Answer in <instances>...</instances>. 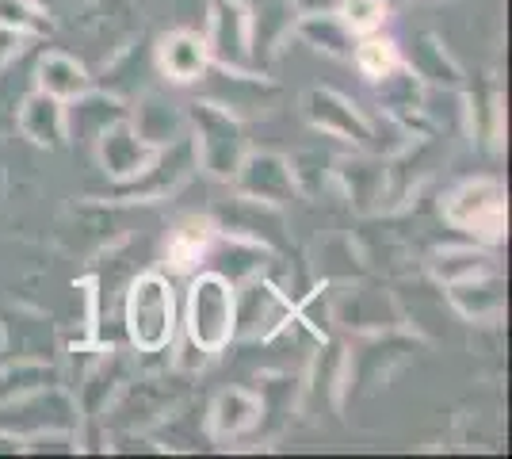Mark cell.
<instances>
[{"instance_id": "3957f363", "label": "cell", "mask_w": 512, "mask_h": 459, "mask_svg": "<svg viewBox=\"0 0 512 459\" xmlns=\"http://www.w3.org/2000/svg\"><path fill=\"white\" fill-rule=\"evenodd\" d=\"M451 219L463 222V226H474L482 234H497L501 230V219H505V207H501V192L493 184H470L463 188L455 203H451Z\"/></svg>"}, {"instance_id": "52a82bcc", "label": "cell", "mask_w": 512, "mask_h": 459, "mask_svg": "<svg viewBox=\"0 0 512 459\" xmlns=\"http://www.w3.org/2000/svg\"><path fill=\"white\" fill-rule=\"evenodd\" d=\"M344 23L352 31H375L383 23V0H348L344 4Z\"/></svg>"}, {"instance_id": "277c9868", "label": "cell", "mask_w": 512, "mask_h": 459, "mask_svg": "<svg viewBox=\"0 0 512 459\" xmlns=\"http://www.w3.org/2000/svg\"><path fill=\"white\" fill-rule=\"evenodd\" d=\"M161 66L169 69V77H176V81H192L203 69V43H195L188 35L169 39L165 50H161Z\"/></svg>"}, {"instance_id": "ba28073f", "label": "cell", "mask_w": 512, "mask_h": 459, "mask_svg": "<svg viewBox=\"0 0 512 459\" xmlns=\"http://www.w3.org/2000/svg\"><path fill=\"white\" fill-rule=\"evenodd\" d=\"M360 66H363V73H371V77H383L386 69H394V46L390 43H367V46H360Z\"/></svg>"}, {"instance_id": "8992f818", "label": "cell", "mask_w": 512, "mask_h": 459, "mask_svg": "<svg viewBox=\"0 0 512 459\" xmlns=\"http://www.w3.org/2000/svg\"><path fill=\"white\" fill-rule=\"evenodd\" d=\"M43 85L50 92H81L85 88V77H81V69L62 62V58H50L43 66Z\"/></svg>"}, {"instance_id": "6da1fadb", "label": "cell", "mask_w": 512, "mask_h": 459, "mask_svg": "<svg viewBox=\"0 0 512 459\" xmlns=\"http://www.w3.org/2000/svg\"><path fill=\"white\" fill-rule=\"evenodd\" d=\"M127 322H130V337L134 345L142 349H161L172 333V295L165 280L157 276H146L138 280L134 291H130V306H127Z\"/></svg>"}, {"instance_id": "5b68a950", "label": "cell", "mask_w": 512, "mask_h": 459, "mask_svg": "<svg viewBox=\"0 0 512 459\" xmlns=\"http://www.w3.org/2000/svg\"><path fill=\"white\" fill-rule=\"evenodd\" d=\"M203 245H207V226L188 222V226H184V230L172 238V261H176V268H188V264L199 261Z\"/></svg>"}, {"instance_id": "7a4b0ae2", "label": "cell", "mask_w": 512, "mask_h": 459, "mask_svg": "<svg viewBox=\"0 0 512 459\" xmlns=\"http://www.w3.org/2000/svg\"><path fill=\"white\" fill-rule=\"evenodd\" d=\"M234 326V310H230V291L222 280H199L192 291V337L203 349H222V341L230 337Z\"/></svg>"}]
</instances>
